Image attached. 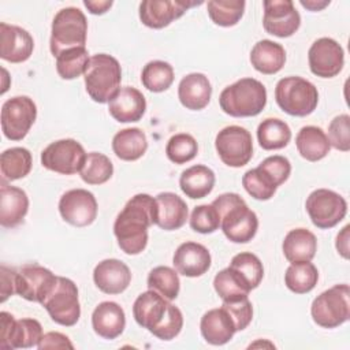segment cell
Segmentation results:
<instances>
[{
  "label": "cell",
  "mask_w": 350,
  "mask_h": 350,
  "mask_svg": "<svg viewBox=\"0 0 350 350\" xmlns=\"http://www.w3.org/2000/svg\"><path fill=\"white\" fill-rule=\"evenodd\" d=\"M275 100L283 112L291 116H308L317 107L319 92L302 77H286L276 83Z\"/></svg>",
  "instance_id": "cell-7"
},
{
  "label": "cell",
  "mask_w": 350,
  "mask_h": 350,
  "mask_svg": "<svg viewBox=\"0 0 350 350\" xmlns=\"http://www.w3.org/2000/svg\"><path fill=\"white\" fill-rule=\"evenodd\" d=\"M156 221V198L145 193L131 197L113 223V234L119 247L129 256L139 254L148 245V228Z\"/></svg>",
  "instance_id": "cell-1"
},
{
  "label": "cell",
  "mask_w": 350,
  "mask_h": 350,
  "mask_svg": "<svg viewBox=\"0 0 350 350\" xmlns=\"http://www.w3.org/2000/svg\"><path fill=\"white\" fill-rule=\"evenodd\" d=\"M258 165L273 178V180L276 182L278 186L284 183L291 174V164H290L288 159L284 156H280V154L269 156V157L264 159Z\"/></svg>",
  "instance_id": "cell-49"
},
{
  "label": "cell",
  "mask_w": 350,
  "mask_h": 350,
  "mask_svg": "<svg viewBox=\"0 0 350 350\" xmlns=\"http://www.w3.org/2000/svg\"><path fill=\"white\" fill-rule=\"evenodd\" d=\"M59 212L68 224L86 227L97 217L96 197L85 189H71L60 197Z\"/></svg>",
  "instance_id": "cell-17"
},
{
  "label": "cell",
  "mask_w": 350,
  "mask_h": 350,
  "mask_svg": "<svg viewBox=\"0 0 350 350\" xmlns=\"http://www.w3.org/2000/svg\"><path fill=\"white\" fill-rule=\"evenodd\" d=\"M108 111L120 123L138 122L146 111V100L138 89L123 86L108 101Z\"/></svg>",
  "instance_id": "cell-21"
},
{
  "label": "cell",
  "mask_w": 350,
  "mask_h": 350,
  "mask_svg": "<svg viewBox=\"0 0 350 350\" xmlns=\"http://www.w3.org/2000/svg\"><path fill=\"white\" fill-rule=\"evenodd\" d=\"M349 228L350 226H345L336 235V250L343 258H349Z\"/></svg>",
  "instance_id": "cell-52"
},
{
  "label": "cell",
  "mask_w": 350,
  "mask_h": 350,
  "mask_svg": "<svg viewBox=\"0 0 350 350\" xmlns=\"http://www.w3.org/2000/svg\"><path fill=\"white\" fill-rule=\"evenodd\" d=\"M215 148L220 160L234 168L246 165L253 156L252 134L241 126H227L215 138Z\"/></svg>",
  "instance_id": "cell-11"
},
{
  "label": "cell",
  "mask_w": 350,
  "mask_h": 350,
  "mask_svg": "<svg viewBox=\"0 0 350 350\" xmlns=\"http://www.w3.org/2000/svg\"><path fill=\"white\" fill-rule=\"evenodd\" d=\"M215 172L202 164L186 168L179 178V187L186 197L197 200L206 197L215 186Z\"/></svg>",
  "instance_id": "cell-31"
},
{
  "label": "cell",
  "mask_w": 350,
  "mask_h": 350,
  "mask_svg": "<svg viewBox=\"0 0 350 350\" xmlns=\"http://www.w3.org/2000/svg\"><path fill=\"white\" fill-rule=\"evenodd\" d=\"M133 316L138 325L161 340L174 339L183 327L180 309L153 290L137 297L133 305Z\"/></svg>",
  "instance_id": "cell-2"
},
{
  "label": "cell",
  "mask_w": 350,
  "mask_h": 350,
  "mask_svg": "<svg viewBox=\"0 0 350 350\" xmlns=\"http://www.w3.org/2000/svg\"><path fill=\"white\" fill-rule=\"evenodd\" d=\"M92 327L98 336L109 340L115 339L124 331V310L113 301H104L92 313Z\"/></svg>",
  "instance_id": "cell-26"
},
{
  "label": "cell",
  "mask_w": 350,
  "mask_h": 350,
  "mask_svg": "<svg viewBox=\"0 0 350 350\" xmlns=\"http://www.w3.org/2000/svg\"><path fill=\"white\" fill-rule=\"evenodd\" d=\"M228 267L235 269L247 282L252 290L258 287L264 278L262 262L256 254L250 252H242L235 254Z\"/></svg>",
  "instance_id": "cell-44"
},
{
  "label": "cell",
  "mask_w": 350,
  "mask_h": 350,
  "mask_svg": "<svg viewBox=\"0 0 350 350\" xmlns=\"http://www.w3.org/2000/svg\"><path fill=\"white\" fill-rule=\"evenodd\" d=\"M85 88L90 98L96 103H108L120 89L122 68L111 55L97 53L89 59L85 74Z\"/></svg>",
  "instance_id": "cell-5"
},
{
  "label": "cell",
  "mask_w": 350,
  "mask_h": 350,
  "mask_svg": "<svg viewBox=\"0 0 350 350\" xmlns=\"http://www.w3.org/2000/svg\"><path fill=\"white\" fill-rule=\"evenodd\" d=\"M212 96V86L208 79L201 72H191L185 75L178 86V98L180 104L191 111L204 109Z\"/></svg>",
  "instance_id": "cell-27"
},
{
  "label": "cell",
  "mask_w": 350,
  "mask_h": 350,
  "mask_svg": "<svg viewBox=\"0 0 350 350\" xmlns=\"http://www.w3.org/2000/svg\"><path fill=\"white\" fill-rule=\"evenodd\" d=\"M37 107L27 96H15L1 107V130L5 138L21 141L36 122Z\"/></svg>",
  "instance_id": "cell-13"
},
{
  "label": "cell",
  "mask_w": 350,
  "mask_h": 350,
  "mask_svg": "<svg viewBox=\"0 0 350 350\" xmlns=\"http://www.w3.org/2000/svg\"><path fill=\"white\" fill-rule=\"evenodd\" d=\"M16 269L8 268L7 265L0 267V301L5 302L12 294H16L15 290Z\"/></svg>",
  "instance_id": "cell-50"
},
{
  "label": "cell",
  "mask_w": 350,
  "mask_h": 350,
  "mask_svg": "<svg viewBox=\"0 0 350 350\" xmlns=\"http://www.w3.org/2000/svg\"><path fill=\"white\" fill-rule=\"evenodd\" d=\"M29 211V198L25 190L10 186L1 179L0 183V224L12 228L21 224Z\"/></svg>",
  "instance_id": "cell-24"
},
{
  "label": "cell",
  "mask_w": 350,
  "mask_h": 350,
  "mask_svg": "<svg viewBox=\"0 0 350 350\" xmlns=\"http://www.w3.org/2000/svg\"><path fill=\"white\" fill-rule=\"evenodd\" d=\"M31 153L22 146L5 149L0 156V170L3 180H18L29 175L31 170Z\"/></svg>",
  "instance_id": "cell-34"
},
{
  "label": "cell",
  "mask_w": 350,
  "mask_h": 350,
  "mask_svg": "<svg viewBox=\"0 0 350 350\" xmlns=\"http://www.w3.org/2000/svg\"><path fill=\"white\" fill-rule=\"evenodd\" d=\"M232 317L237 331H242L245 329L252 319H253V306L252 302L249 301L247 297L239 298V299H234V301H228V302H223L221 305Z\"/></svg>",
  "instance_id": "cell-48"
},
{
  "label": "cell",
  "mask_w": 350,
  "mask_h": 350,
  "mask_svg": "<svg viewBox=\"0 0 350 350\" xmlns=\"http://www.w3.org/2000/svg\"><path fill=\"white\" fill-rule=\"evenodd\" d=\"M262 4V26L268 34L286 38L299 29L301 16L291 0H265Z\"/></svg>",
  "instance_id": "cell-18"
},
{
  "label": "cell",
  "mask_w": 350,
  "mask_h": 350,
  "mask_svg": "<svg viewBox=\"0 0 350 350\" xmlns=\"http://www.w3.org/2000/svg\"><path fill=\"white\" fill-rule=\"evenodd\" d=\"M202 1L190 0H144L139 4V19L150 29H163L180 18L190 7Z\"/></svg>",
  "instance_id": "cell-19"
},
{
  "label": "cell",
  "mask_w": 350,
  "mask_h": 350,
  "mask_svg": "<svg viewBox=\"0 0 350 350\" xmlns=\"http://www.w3.org/2000/svg\"><path fill=\"white\" fill-rule=\"evenodd\" d=\"M250 63L261 74H276L286 63V51L279 42L261 40L252 48Z\"/></svg>",
  "instance_id": "cell-29"
},
{
  "label": "cell",
  "mask_w": 350,
  "mask_h": 350,
  "mask_svg": "<svg viewBox=\"0 0 350 350\" xmlns=\"http://www.w3.org/2000/svg\"><path fill=\"white\" fill-rule=\"evenodd\" d=\"M148 288L159 293L165 299L172 301L178 297L180 282L178 276V271L172 269L167 265L154 267L148 275Z\"/></svg>",
  "instance_id": "cell-38"
},
{
  "label": "cell",
  "mask_w": 350,
  "mask_h": 350,
  "mask_svg": "<svg viewBox=\"0 0 350 350\" xmlns=\"http://www.w3.org/2000/svg\"><path fill=\"white\" fill-rule=\"evenodd\" d=\"M112 174V161L108 156L100 152L88 153L85 163L79 171L82 180L88 185H103L111 179Z\"/></svg>",
  "instance_id": "cell-40"
},
{
  "label": "cell",
  "mask_w": 350,
  "mask_h": 350,
  "mask_svg": "<svg viewBox=\"0 0 350 350\" xmlns=\"http://www.w3.org/2000/svg\"><path fill=\"white\" fill-rule=\"evenodd\" d=\"M301 3V5L302 7H305V8H308V10H310V11H320V10H323L324 7H327L328 4H329V0H321V1H316V0H301L299 1Z\"/></svg>",
  "instance_id": "cell-54"
},
{
  "label": "cell",
  "mask_w": 350,
  "mask_h": 350,
  "mask_svg": "<svg viewBox=\"0 0 350 350\" xmlns=\"http://www.w3.org/2000/svg\"><path fill=\"white\" fill-rule=\"evenodd\" d=\"M246 3L243 0H211L206 3L208 15L217 26L230 27L243 16Z\"/></svg>",
  "instance_id": "cell-41"
},
{
  "label": "cell",
  "mask_w": 350,
  "mask_h": 350,
  "mask_svg": "<svg viewBox=\"0 0 350 350\" xmlns=\"http://www.w3.org/2000/svg\"><path fill=\"white\" fill-rule=\"evenodd\" d=\"M312 223L321 230L332 228L347 213L346 200L329 189H317L309 194L305 204Z\"/></svg>",
  "instance_id": "cell-10"
},
{
  "label": "cell",
  "mask_w": 350,
  "mask_h": 350,
  "mask_svg": "<svg viewBox=\"0 0 350 350\" xmlns=\"http://www.w3.org/2000/svg\"><path fill=\"white\" fill-rule=\"evenodd\" d=\"M242 186L256 200L267 201L276 193L278 185L273 178L260 165L245 172L242 176Z\"/></svg>",
  "instance_id": "cell-42"
},
{
  "label": "cell",
  "mask_w": 350,
  "mask_h": 350,
  "mask_svg": "<svg viewBox=\"0 0 350 350\" xmlns=\"http://www.w3.org/2000/svg\"><path fill=\"white\" fill-rule=\"evenodd\" d=\"M41 305L46 309L51 319L60 325L72 327L79 320L81 306L78 299V287L68 278L57 276L53 288Z\"/></svg>",
  "instance_id": "cell-9"
},
{
  "label": "cell",
  "mask_w": 350,
  "mask_h": 350,
  "mask_svg": "<svg viewBox=\"0 0 350 350\" xmlns=\"http://www.w3.org/2000/svg\"><path fill=\"white\" fill-rule=\"evenodd\" d=\"M295 145L298 153L308 161L324 159L331 149L327 134L317 126L302 127L295 137Z\"/></svg>",
  "instance_id": "cell-33"
},
{
  "label": "cell",
  "mask_w": 350,
  "mask_h": 350,
  "mask_svg": "<svg viewBox=\"0 0 350 350\" xmlns=\"http://www.w3.org/2000/svg\"><path fill=\"white\" fill-rule=\"evenodd\" d=\"M213 287L223 302L247 297L252 291L247 282L231 267L221 269L213 279Z\"/></svg>",
  "instance_id": "cell-36"
},
{
  "label": "cell",
  "mask_w": 350,
  "mask_h": 350,
  "mask_svg": "<svg viewBox=\"0 0 350 350\" xmlns=\"http://www.w3.org/2000/svg\"><path fill=\"white\" fill-rule=\"evenodd\" d=\"M157 221L156 224L167 231L180 228L189 216L186 202L175 193L164 191L156 196Z\"/></svg>",
  "instance_id": "cell-28"
},
{
  "label": "cell",
  "mask_w": 350,
  "mask_h": 350,
  "mask_svg": "<svg viewBox=\"0 0 350 350\" xmlns=\"http://www.w3.org/2000/svg\"><path fill=\"white\" fill-rule=\"evenodd\" d=\"M112 1L111 0H98V1H90V0H85L83 5L89 10L90 14L93 15H103L105 14L111 7H112Z\"/></svg>",
  "instance_id": "cell-53"
},
{
  "label": "cell",
  "mask_w": 350,
  "mask_h": 350,
  "mask_svg": "<svg viewBox=\"0 0 350 350\" xmlns=\"http://www.w3.org/2000/svg\"><path fill=\"white\" fill-rule=\"evenodd\" d=\"M319 280V271L310 261L291 262L284 273L287 288L295 294H306L312 291Z\"/></svg>",
  "instance_id": "cell-37"
},
{
  "label": "cell",
  "mask_w": 350,
  "mask_h": 350,
  "mask_svg": "<svg viewBox=\"0 0 350 350\" xmlns=\"http://www.w3.org/2000/svg\"><path fill=\"white\" fill-rule=\"evenodd\" d=\"M93 280L103 293L120 294L129 287L131 272L123 261L118 258H107L94 267Z\"/></svg>",
  "instance_id": "cell-23"
},
{
  "label": "cell",
  "mask_w": 350,
  "mask_h": 350,
  "mask_svg": "<svg viewBox=\"0 0 350 350\" xmlns=\"http://www.w3.org/2000/svg\"><path fill=\"white\" fill-rule=\"evenodd\" d=\"M282 249L290 262L312 261L317 250V239L306 228H294L286 234Z\"/></svg>",
  "instance_id": "cell-30"
},
{
  "label": "cell",
  "mask_w": 350,
  "mask_h": 350,
  "mask_svg": "<svg viewBox=\"0 0 350 350\" xmlns=\"http://www.w3.org/2000/svg\"><path fill=\"white\" fill-rule=\"evenodd\" d=\"M57 276L38 264H26L16 269L15 290L26 301L41 304L51 293Z\"/></svg>",
  "instance_id": "cell-15"
},
{
  "label": "cell",
  "mask_w": 350,
  "mask_h": 350,
  "mask_svg": "<svg viewBox=\"0 0 350 350\" xmlns=\"http://www.w3.org/2000/svg\"><path fill=\"white\" fill-rule=\"evenodd\" d=\"M209 250L197 242H183L174 253L172 264L178 273L187 278H197L204 275L211 268Z\"/></svg>",
  "instance_id": "cell-22"
},
{
  "label": "cell",
  "mask_w": 350,
  "mask_h": 350,
  "mask_svg": "<svg viewBox=\"0 0 350 350\" xmlns=\"http://www.w3.org/2000/svg\"><path fill=\"white\" fill-rule=\"evenodd\" d=\"M190 227L200 234H212L220 227V217L212 204L198 205L190 215Z\"/></svg>",
  "instance_id": "cell-46"
},
{
  "label": "cell",
  "mask_w": 350,
  "mask_h": 350,
  "mask_svg": "<svg viewBox=\"0 0 350 350\" xmlns=\"http://www.w3.org/2000/svg\"><path fill=\"white\" fill-rule=\"evenodd\" d=\"M148 141L145 133L138 127H129L118 131L112 138L113 153L124 161H135L145 154Z\"/></svg>",
  "instance_id": "cell-32"
},
{
  "label": "cell",
  "mask_w": 350,
  "mask_h": 350,
  "mask_svg": "<svg viewBox=\"0 0 350 350\" xmlns=\"http://www.w3.org/2000/svg\"><path fill=\"white\" fill-rule=\"evenodd\" d=\"M313 321L323 328H336L350 317V287L335 284L317 295L310 306Z\"/></svg>",
  "instance_id": "cell-8"
},
{
  "label": "cell",
  "mask_w": 350,
  "mask_h": 350,
  "mask_svg": "<svg viewBox=\"0 0 350 350\" xmlns=\"http://www.w3.org/2000/svg\"><path fill=\"white\" fill-rule=\"evenodd\" d=\"M34 49L30 33L19 26L0 23V57L10 63L26 62Z\"/></svg>",
  "instance_id": "cell-20"
},
{
  "label": "cell",
  "mask_w": 350,
  "mask_h": 350,
  "mask_svg": "<svg viewBox=\"0 0 350 350\" xmlns=\"http://www.w3.org/2000/svg\"><path fill=\"white\" fill-rule=\"evenodd\" d=\"M267 104V89L254 78H241L224 88L219 96L221 111L234 118L258 115Z\"/></svg>",
  "instance_id": "cell-4"
},
{
  "label": "cell",
  "mask_w": 350,
  "mask_h": 350,
  "mask_svg": "<svg viewBox=\"0 0 350 350\" xmlns=\"http://www.w3.org/2000/svg\"><path fill=\"white\" fill-rule=\"evenodd\" d=\"M42 327L36 319L15 320L8 312L0 313V347L27 349L38 346L42 338Z\"/></svg>",
  "instance_id": "cell-14"
},
{
  "label": "cell",
  "mask_w": 350,
  "mask_h": 350,
  "mask_svg": "<svg viewBox=\"0 0 350 350\" xmlns=\"http://www.w3.org/2000/svg\"><path fill=\"white\" fill-rule=\"evenodd\" d=\"M88 21L85 14L75 7H66L57 11L52 21L49 48L55 57L62 52L85 48Z\"/></svg>",
  "instance_id": "cell-6"
},
{
  "label": "cell",
  "mask_w": 350,
  "mask_h": 350,
  "mask_svg": "<svg viewBox=\"0 0 350 350\" xmlns=\"http://www.w3.org/2000/svg\"><path fill=\"white\" fill-rule=\"evenodd\" d=\"M257 139L262 149L276 150L287 146L291 139V130L284 120L267 118L257 127Z\"/></svg>",
  "instance_id": "cell-35"
},
{
  "label": "cell",
  "mask_w": 350,
  "mask_h": 350,
  "mask_svg": "<svg viewBox=\"0 0 350 350\" xmlns=\"http://www.w3.org/2000/svg\"><path fill=\"white\" fill-rule=\"evenodd\" d=\"M142 85L153 92L160 93L167 90L174 82V68L163 60H152L146 63L141 72Z\"/></svg>",
  "instance_id": "cell-39"
},
{
  "label": "cell",
  "mask_w": 350,
  "mask_h": 350,
  "mask_svg": "<svg viewBox=\"0 0 350 350\" xmlns=\"http://www.w3.org/2000/svg\"><path fill=\"white\" fill-rule=\"evenodd\" d=\"M38 349H74V345L70 342L68 336L60 332H46L42 335Z\"/></svg>",
  "instance_id": "cell-51"
},
{
  "label": "cell",
  "mask_w": 350,
  "mask_h": 350,
  "mask_svg": "<svg viewBox=\"0 0 350 350\" xmlns=\"http://www.w3.org/2000/svg\"><path fill=\"white\" fill-rule=\"evenodd\" d=\"M86 154L88 153L78 141L72 138L59 139L51 142L41 152V164L49 171L62 175H72L81 171Z\"/></svg>",
  "instance_id": "cell-12"
},
{
  "label": "cell",
  "mask_w": 350,
  "mask_h": 350,
  "mask_svg": "<svg viewBox=\"0 0 350 350\" xmlns=\"http://www.w3.org/2000/svg\"><path fill=\"white\" fill-rule=\"evenodd\" d=\"M198 144L196 138L186 133L172 135L165 146V154L175 164H185L197 156Z\"/></svg>",
  "instance_id": "cell-45"
},
{
  "label": "cell",
  "mask_w": 350,
  "mask_h": 350,
  "mask_svg": "<svg viewBox=\"0 0 350 350\" xmlns=\"http://www.w3.org/2000/svg\"><path fill=\"white\" fill-rule=\"evenodd\" d=\"M310 71L320 78L336 77L345 64V52L338 41L329 37L316 40L308 51Z\"/></svg>",
  "instance_id": "cell-16"
},
{
  "label": "cell",
  "mask_w": 350,
  "mask_h": 350,
  "mask_svg": "<svg viewBox=\"0 0 350 350\" xmlns=\"http://www.w3.org/2000/svg\"><path fill=\"white\" fill-rule=\"evenodd\" d=\"M220 217V228L234 243L252 241L258 230L257 215L249 209L245 200L237 193H224L212 201Z\"/></svg>",
  "instance_id": "cell-3"
},
{
  "label": "cell",
  "mask_w": 350,
  "mask_h": 350,
  "mask_svg": "<svg viewBox=\"0 0 350 350\" xmlns=\"http://www.w3.org/2000/svg\"><path fill=\"white\" fill-rule=\"evenodd\" d=\"M200 329L202 338L213 346L226 345L237 332L232 317L223 306L205 312L200 321Z\"/></svg>",
  "instance_id": "cell-25"
},
{
  "label": "cell",
  "mask_w": 350,
  "mask_h": 350,
  "mask_svg": "<svg viewBox=\"0 0 350 350\" xmlns=\"http://www.w3.org/2000/svg\"><path fill=\"white\" fill-rule=\"evenodd\" d=\"M89 59L86 48L64 51L56 57V71L63 79H75L85 74Z\"/></svg>",
  "instance_id": "cell-43"
},
{
  "label": "cell",
  "mask_w": 350,
  "mask_h": 350,
  "mask_svg": "<svg viewBox=\"0 0 350 350\" xmlns=\"http://www.w3.org/2000/svg\"><path fill=\"white\" fill-rule=\"evenodd\" d=\"M329 145L340 152L350 150V116L342 113L335 116L328 126Z\"/></svg>",
  "instance_id": "cell-47"
}]
</instances>
